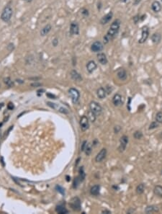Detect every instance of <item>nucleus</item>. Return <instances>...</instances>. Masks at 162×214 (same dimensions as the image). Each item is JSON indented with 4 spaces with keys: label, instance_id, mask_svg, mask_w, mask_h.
<instances>
[{
    "label": "nucleus",
    "instance_id": "obj_1",
    "mask_svg": "<svg viewBox=\"0 0 162 214\" xmlns=\"http://www.w3.org/2000/svg\"><path fill=\"white\" fill-rule=\"evenodd\" d=\"M120 27V21L119 20H115L111 24L110 29L108 30L107 34L103 38V42L105 44L108 43L112 39H113L116 36V35L119 32Z\"/></svg>",
    "mask_w": 162,
    "mask_h": 214
},
{
    "label": "nucleus",
    "instance_id": "obj_2",
    "mask_svg": "<svg viewBox=\"0 0 162 214\" xmlns=\"http://www.w3.org/2000/svg\"><path fill=\"white\" fill-rule=\"evenodd\" d=\"M12 15H13V10H12V7L10 6H6L2 11V15H1V19L2 21L7 23L11 20Z\"/></svg>",
    "mask_w": 162,
    "mask_h": 214
},
{
    "label": "nucleus",
    "instance_id": "obj_3",
    "mask_svg": "<svg viewBox=\"0 0 162 214\" xmlns=\"http://www.w3.org/2000/svg\"><path fill=\"white\" fill-rule=\"evenodd\" d=\"M69 205L71 208L74 211H80L82 208V202H81L80 199L78 197H73L71 199L69 202Z\"/></svg>",
    "mask_w": 162,
    "mask_h": 214
},
{
    "label": "nucleus",
    "instance_id": "obj_4",
    "mask_svg": "<svg viewBox=\"0 0 162 214\" xmlns=\"http://www.w3.org/2000/svg\"><path fill=\"white\" fill-rule=\"evenodd\" d=\"M89 109L90 110L95 113L97 116H99L102 113V106L95 101H92L89 104Z\"/></svg>",
    "mask_w": 162,
    "mask_h": 214
},
{
    "label": "nucleus",
    "instance_id": "obj_5",
    "mask_svg": "<svg viewBox=\"0 0 162 214\" xmlns=\"http://www.w3.org/2000/svg\"><path fill=\"white\" fill-rule=\"evenodd\" d=\"M68 94L70 95L73 103L76 104L78 102L80 98V92L78 89L75 88H70L68 90Z\"/></svg>",
    "mask_w": 162,
    "mask_h": 214
},
{
    "label": "nucleus",
    "instance_id": "obj_6",
    "mask_svg": "<svg viewBox=\"0 0 162 214\" xmlns=\"http://www.w3.org/2000/svg\"><path fill=\"white\" fill-rule=\"evenodd\" d=\"M79 124H80V127H81L82 131H86L87 130H88L89 128V121L88 117L86 116H83L80 119Z\"/></svg>",
    "mask_w": 162,
    "mask_h": 214
},
{
    "label": "nucleus",
    "instance_id": "obj_7",
    "mask_svg": "<svg viewBox=\"0 0 162 214\" xmlns=\"http://www.w3.org/2000/svg\"><path fill=\"white\" fill-rule=\"evenodd\" d=\"M128 141H129V139L127 136L124 135V136H121V138L120 139V146L118 148V150L120 152H123L126 149Z\"/></svg>",
    "mask_w": 162,
    "mask_h": 214
},
{
    "label": "nucleus",
    "instance_id": "obj_8",
    "mask_svg": "<svg viewBox=\"0 0 162 214\" xmlns=\"http://www.w3.org/2000/svg\"><path fill=\"white\" fill-rule=\"evenodd\" d=\"M149 36V30L148 26H143L142 28V31H141V37L140 40H138L139 43H143L146 41Z\"/></svg>",
    "mask_w": 162,
    "mask_h": 214
},
{
    "label": "nucleus",
    "instance_id": "obj_9",
    "mask_svg": "<svg viewBox=\"0 0 162 214\" xmlns=\"http://www.w3.org/2000/svg\"><path fill=\"white\" fill-rule=\"evenodd\" d=\"M103 44L100 41H95L91 46V50L95 53H100L103 50Z\"/></svg>",
    "mask_w": 162,
    "mask_h": 214
},
{
    "label": "nucleus",
    "instance_id": "obj_10",
    "mask_svg": "<svg viewBox=\"0 0 162 214\" xmlns=\"http://www.w3.org/2000/svg\"><path fill=\"white\" fill-rule=\"evenodd\" d=\"M112 103L115 106L119 107L123 104V99L121 94L117 93L112 97Z\"/></svg>",
    "mask_w": 162,
    "mask_h": 214
},
{
    "label": "nucleus",
    "instance_id": "obj_11",
    "mask_svg": "<svg viewBox=\"0 0 162 214\" xmlns=\"http://www.w3.org/2000/svg\"><path fill=\"white\" fill-rule=\"evenodd\" d=\"M106 156H107V149H102L97 154V156L95 157V161L97 162H101L105 159Z\"/></svg>",
    "mask_w": 162,
    "mask_h": 214
},
{
    "label": "nucleus",
    "instance_id": "obj_12",
    "mask_svg": "<svg viewBox=\"0 0 162 214\" xmlns=\"http://www.w3.org/2000/svg\"><path fill=\"white\" fill-rule=\"evenodd\" d=\"M116 74H117V78H118L120 80L125 81V80H126V79H127V72H126L125 69H123V68H120V69H118L117 70Z\"/></svg>",
    "mask_w": 162,
    "mask_h": 214
},
{
    "label": "nucleus",
    "instance_id": "obj_13",
    "mask_svg": "<svg viewBox=\"0 0 162 214\" xmlns=\"http://www.w3.org/2000/svg\"><path fill=\"white\" fill-rule=\"evenodd\" d=\"M70 33L71 35H78L79 34V26L78 24L76 22H73L70 26Z\"/></svg>",
    "mask_w": 162,
    "mask_h": 214
},
{
    "label": "nucleus",
    "instance_id": "obj_14",
    "mask_svg": "<svg viewBox=\"0 0 162 214\" xmlns=\"http://www.w3.org/2000/svg\"><path fill=\"white\" fill-rule=\"evenodd\" d=\"M112 16H113V13L112 12H110L109 13H107V15H105V16H103L102 17V19L100 20V24L104 25L109 23L110 22V20H112Z\"/></svg>",
    "mask_w": 162,
    "mask_h": 214
},
{
    "label": "nucleus",
    "instance_id": "obj_15",
    "mask_svg": "<svg viewBox=\"0 0 162 214\" xmlns=\"http://www.w3.org/2000/svg\"><path fill=\"white\" fill-rule=\"evenodd\" d=\"M97 68V65L95 61H89L87 64V70L89 73H93Z\"/></svg>",
    "mask_w": 162,
    "mask_h": 214
},
{
    "label": "nucleus",
    "instance_id": "obj_16",
    "mask_svg": "<svg viewBox=\"0 0 162 214\" xmlns=\"http://www.w3.org/2000/svg\"><path fill=\"white\" fill-rule=\"evenodd\" d=\"M70 75H71V79L75 81L80 82V81H82V79H83L82 76H81V74L78 71H76V70H72L71 71V73H70Z\"/></svg>",
    "mask_w": 162,
    "mask_h": 214
},
{
    "label": "nucleus",
    "instance_id": "obj_17",
    "mask_svg": "<svg viewBox=\"0 0 162 214\" xmlns=\"http://www.w3.org/2000/svg\"><path fill=\"white\" fill-rule=\"evenodd\" d=\"M97 60H98L99 63L101 64L102 65H106L108 63L107 58L104 53H99L97 55Z\"/></svg>",
    "mask_w": 162,
    "mask_h": 214
},
{
    "label": "nucleus",
    "instance_id": "obj_18",
    "mask_svg": "<svg viewBox=\"0 0 162 214\" xmlns=\"http://www.w3.org/2000/svg\"><path fill=\"white\" fill-rule=\"evenodd\" d=\"M159 212V208L156 205H148L145 208V213H158Z\"/></svg>",
    "mask_w": 162,
    "mask_h": 214
},
{
    "label": "nucleus",
    "instance_id": "obj_19",
    "mask_svg": "<svg viewBox=\"0 0 162 214\" xmlns=\"http://www.w3.org/2000/svg\"><path fill=\"white\" fill-rule=\"evenodd\" d=\"M151 9L154 12H159L161 10V5L158 1H154L151 5Z\"/></svg>",
    "mask_w": 162,
    "mask_h": 214
},
{
    "label": "nucleus",
    "instance_id": "obj_20",
    "mask_svg": "<svg viewBox=\"0 0 162 214\" xmlns=\"http://www.w3.org/2000/svg\"><path fill=\"white\" fill-rule=\"evenodd\" d=\"M97 97L100 99H105L106 97V96H107V92H106V90H105V88L100 87L97 89Z\"/></svg>",
    "mask_w": 162,
    "mask_h": 214
},
{
    "label": "nucleus",
    "instance_id": "obj_21",
    "mask_svg": "<svg viewBox=\"0 0 162 214\" xmlns=\"http://www.w3.org/2000/svg\"><path fill=\"white\" fill-rule=\"evenodd\" d=\"M100 185H95L92 186L90 189V193L92 195H94V196H97L100 194Z\"/></svg>",
    "mask_w": 162,
    "mask_h": 214
},
{
    "label": "nucleus",
    "instance_id": "obj_22",
    "mask_svg": "<svg viewBox=\"0 0 162 214\" xmlns=\"http://www.w3.org/2000/svg\"><path fill=\"white\" fill-rule=\"evenodd\" d=\"M51 29H52V26L50 24H47L40 30V35L41 36H45L46 35H48L50 33V31L51 30Z\"/></svg>",
    "mask_w": 162,
    "mask_h": 214
},
{
    "label": "nucleus",
    "instance_id": "obj_23",
    "mask_svg": "<svg viewBox=\"0 0 162 214\" xmlns=\"http://www.w3.org/2000/svg\"><path fill=\"white\" fill-rule=\"evenodd\" d=\"M153 193L156 196L158 197H162V186L161 185H156L153 189Z\"/></svg>",
    "mask_w": 162,
    "mask_h": 214
},
{
    "label": "nucleus",
    "instance_id": "obj_24",
    "mask_svg": "<svg viewBox=\"0 0 162 214\" xmlns=\"http://www.w3.org/2000/svg\"><path fill=\"white\" fill-rule=\"evenodd\" d=\"M161 35L160 33H158L153 34L151 36V40L155 44H158L161 41Z\"/></svg>",
    "mask_w": 162,
    "mask_h": 214
},
{
    "label": "nucleus",
    "instance_id": "obj_25",
    "mask_svg": "<svg viewBox=\"0 0 162 214\" xmlns=\"http://www.w3.org/2000/svg\"><path fill=\"white\" fill-rule=\"evenodd\" d=\"M56 213H60V214H66L68 213V210L64 206H63L61 205H59L56 208Z\"/></svg>",
    "mask_w": 162,
    "mask_h": 214
},
{
    "label": "nucleus",
    "instance_id": "obj_26",
    "mask_svg": "<svg viewBox=\"0 0 162 214\" xmlns=\"http://www.w3.org/2000/svg\"><path fill=\"white\" fill-rule=\"evenodd\" d=\"M144 190H145V185L143 183H140L139 184L137 187H136V189H135V191H136V193L138 195H142L143 192H144Z\"/></svg>",
    "mask_w": 162,
    "mask_h": 214
},
{
    "label": "nucleus",
    "instance_id": "obj_27",
    "mask_svg": "<svg viewBox=\"0 0 162 214\" xmlns=\"http://www.w3.org/2000/svg\"><path fill=\"white\" fill-rule=\"evenodd\" d=\"M3 81H4V82H5V84L7 86V87H14V82L12 81V80L10 78V77H5L4 79H3Z\"/></svg>",
    "mask_w": 162,
    "mask_h": 214
},
{
    "label": "nucleus",
    "instance_id": "obj_28",
    "mask_svg": "<svg viewBox=\"0 0 162 214\" xmlns=\"http://www.w3.org/2000/svg\"><path fill=\"white\" fill-rule=\"evenodd\" d=\"M78 179H79V180H80L81 182H82L84 180V179H85V173L84 172L83 167H81L79 169V175H78Z\"/></svg>",
    "mask_w": 162,
    "mask_h": 214
},
{
    "label": "nucleus",
    "instance_id": "obj_29",
    "mask_svg": "<svg viewBox=\"0 0 162 214\" xmlns=\"http://www.w3.org/2000/svg\"><path fill=\"white\" fill-rule=\"evenodd\" d=\"M87 117H88L89 120L91 122L94 123V122L95 121V120H96L97 116H96L95 113H93L91 110H89V111L88 112V116H87Z\"/></svg>",
    "mask_w": 162,
    "mask_h": 214
},
{
    "label": "nucleus",
    "instance_id": "obj_30",
    "mask_svg": "<svg viewBox=\"0 0 162 214\" xmlns=\"http://www.w3.org/2000/svg\"><path fill=\"white\" fill-rule=\"evenodd\" d=\"M156 121L158 123H162V112L159 111L156 113L155 117Z\"/></svg>",
    "mask_w": 162,
    "mask_h": 214
},
{
    "label": "nucleus",
    "instance_id": "obj_31",
    "mask_svg": "<svg viewBox=\"0 0 162 214\" xmlns=\"http://www.w3.org/2000/svg\"><path fill=\"white\" fill-rule=\"evenodd\" d=\"M143 136V133L140 131H135V133H133V137L135 139H142Z\"/></svg>",
    "mask_w": 162,
    "mask_h": 214
},
{
    "label": "nucleus",
    "instance_id": "obj_32",
    "mask_svg": "<svg viewBox=\"0 0 162 214\" xmlns=\"http://www.w3.org/2000/svg\"><path fill=\"white\" fill-rule=\"evenodd\" d=\"M158 126H159V123H157L156 121H153V122H152V123L150 124L148 129H149V130H153V129H155V128H158Z\"/></svg>",
    "mask_w": 162,
    "mask_h": 214
},
{
    "label": "nucleus",
    "instance_id": "obj_33",
    "mask_svg": "<svg viewBox=\"0 0 162 214\" xmlns=\"http://www.w3.org/2000/svg\"><path fill=\"white\" fill-rule=\"evenodd\" d=\"M85 151V153H86V154L87 156L90 155L91 153H92V146L90 144H89L88 143L87 144V146H86V149H85V151Z\"/></svg>",
    "mask_w": 162,
    "mask_h": 214
},
{
    "label": "nucleus",
    "instance_id": "obj_34",
    "mask_svg": "<svg viewBox=\"0 0 162 214\" xmlns=\"http://www.w3.org/2000/svg\"><path fill=\"white\" fill-rule=\"evenodd\" d=\"M56 190L58 192H60L61 195H64V194H65V190H64V189H63L61 186H60V185H56Z\"/></svg>",
    "mask_w": 162,
    "mask_h": 214
},
{
    "label": "nucleus",
    "instance_id": "obj_35",
    "mask_svg": "<svg viewBox=\"0 0 162 214\" xmlns=\"http://www.w3.org/2000/svg\"><path fill=\"white\" fill-rule=\"evenodd\" d=\"M87 144V141H84L83 143H82V146H81V151H85Z\"/></svg>",
    "mask_w": 162,
    "mask_h": 214
},
{
    "label": "nucleus",
    "instance_id": "obj_36",
    "mask_svg": "<svg viewBox=\"0 0 162 214\" xmlns=\"http://www.w3.org/2000/svg\"><path fill=\"white\" fill-rule=\"evenodd\" d=\"M52 45L54 47H56L58 45V39L57 38H55L53 40H52Z\"/></svg>",
    "mask_w": 162,
    "mask_h": 214
},
{
    "label": "nucleus",
    "instance_id": "obj_37",
    "mask_svg": "<svg viewBox=\"0 0 162 214\" xmlns=\"http://www.w3.org/2000/svg\"><path fill=\"white\" fill-rule=\"evenodd\" d=\"M121 129H122L121 126H115V128H114V131H115V133H118L121 131Z\"/></svg>",
    "mask_w": 162,
    "mask_h": 214
},
{
    "label": "nucleus",
    "instance_id": "obj_38",
    "mask_svg": "<svg viewBox=\"0 0 162 214\" xmlns=\"http://www.w3.org/2000/svg\"><path fill=\"white\" fill-rule=\"evenodd\" d=\"M105 90H106V92H107V94H110V93L112 92V88L111 86H107V87H105Z\"/></svg>",
    "mask_w": 162,
    "mask_h": 214
},
{
    "label": "nucleus",
    "instance_id": "obj_39",
    "mask_svg": "<svg viewBox=\"0 0 162 214\" xmlns=\"http://www.w3.org/2000/svg\"><path fill=\"white\" fill-rule=\"evenodd\" d=\"M14 48H15V46H14V44H13V43H10V44L8 45V46H7V49H8L10 51H13V50H14Z\"/></svg>",
    "mask_w": 162,
    "mask_h": 214
},
{
    "label": "nucleus",
    "instance_id": "obj_40",
    "mask_svg": "<svg viewBox=\"0 0 162 214\" xmlns=\"http://www.w3.org/2000/svg\"><path fill=\"white\" fill-rule=\"evenodd\" d=\"M14 108H15V106H14L13 103H12V102H10V103L7 104V108H8L9 110H13Z\"/></svg>",
    "mask_w": 162,
    "mask_h": 214
},
{
    "label": "nucleus",
    "instance_id": "obj_41",
    "mask_svg": "<svg viewBox=\"0 0 162 214\" xmlns=\"http://www.w3.org/2000/svg\"><path fill=\"white\" fill-rule=\"evenodd\" d=\"M130 102H131V97H129V99H128V105H127V108H128V109L129 111H130V110H131V108H130Z\"/></svg>",
    "mask_w": 162,
    "mask_h": 214
},
{
    "label": "nucleus",
    "instance_id": "obj_42",
    "mask_svg": "<svg viewBox=\"0 0 162 214\" xmlns=\"http://www.w3.org/2000/svg\"><path fill=\"white\" fill-rule=\"evenodd\" d=\"M139 20H140V17H139L138 15H136L135 17H133V21H134L135 24H136V23L139 21Z\"/></svg>",
    "mask_w": 162,
    "mask_h": 214
},
{
    "label": "nucleus",
    "instance_id": "obj_43",
    "mask_svg": "<svg viewBox=\"0 0 162 214\" xmlns=\"http://www.w3.org/2000/svg\"><path fill=\"white\" fill-rule=\"evenodd\" d=\"M102 213H105V214H110L111 213V211L107 210V209H105V210H102Z\"/></svg>",
    "mask_w": 162,
    "mask_h": 214
},
{
    "label": "nucleus",
    "instance_id": "obj_44",
    "mask_svg": "<svg viewBox=\"0 0 162 214\" xmlns=\"http://www.w3.org/2000/svg\"><path fill=\"white\" fill-rule=\"evenodd\" d=\"M83 11H84V12H82V14H83L84 16H88V15H89V12H88V10H86V9H84V10H83Z\"/></svg>",
    "mask_w": 162,
    "mask_h": 214
},
{
    "label": "nucleus",
    "instance_id": "obj_45",
    "mask_svg": "<svg viewBox=\"0 0 162 214\" xmlns=\"http://www.w3.org/2000/svg\"><path fill=\"white\" fill-rule=\"evenodd\" d=\"M47 96L49 97H50L51 99H56V97H55L53 94H50V93H48V94H47Z\"/></svg>",
    "mask_w": 162,
    "mask_h": 214
},
{
    "label": "nucleus",
    "instance_id": "obj_46",
    "mask_svg": "<svg viewBox=\"0 0 162 214\" xmlns=\"http://www.w3.org/2000/svg\"><path fill=\"white\" fill-rule=\"evenodd\" d=\"M134 211H135V210H134V209L130 208V210H128L127 211V213H133Z\"/></svg>",
    "mask_w": 162,
    "mask_h": 214
},
{
    "label": "nucleus",
    "instance_id": "obj_47",
    "mask_svg": "<svg viewBox=\"0 0 162 214\" xmlns=\"http://www.w3.org/2000/svg\"><path fill=\"white\" fill-rule=\"evenodd\" d=\"M41 84L40 83H34V84H32L31 86H40Z\"/></svg>",
    "mask_w": 162,
    "mask_h": 214
},
{
    "label": "nucleus",
    "instance_id": "obj_48",
    "mask_svg": "<svg viewBox=\"0 0 162 214\" xmlns=\"http://www.w3.org/2000/svg\"><path fill=\"white\" fill-rule=\"evenodd\" d=\"M4 105H5V104L2 102V103H0V108H3L4 107Z\"/></svg>",
    "mask_w": 162,
    "mask_h": 214
},
{
    "label": "nucleus",
    "instance_id": "obj_49",
    "mask_svg": "<svg viewBox=\"0 0 162 214\" xmlns=\"http://www.w3.org/2000/svg\"><path fill=\"white\" fill-rule=\"evenodd\" d=\"M66 178H67V179H66V180H67L68 182L71 180V177H69L68 176H66Z\"/></svg>",
    "mask_w": 162,
    "mask_h": 214
},
{
    "label": "nucleus",
    "instance_id": "obj_50",
    "mask_svg": "<svg viewBox=\"0 0 162 214\" xmlns=\"http://www.w3.org/2000/svg\"><path fill=\"white\" fill-rule=\"evenodd\" d=\"M25 2H28V3H30V2H31L33 0H24Z\"/></svg>",
    "mask_w": 162,
    "mask_h": 214
},
{
    "label": "nucleus",
    "instance_id": "obj_51",
    "mask_svg": "<svg viewBox=\"0 0 162 214\" xmlns=\"http://www.w3.org/2000/svg\"><path fill=\"white\" fill-rule=\"evenodd\" d=\"M161 173H162V171H161Z\"/></svg>",
    "mask_w": 162,
    "mask_h": 214
}]
</instances>
